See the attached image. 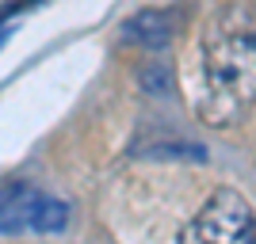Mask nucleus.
I'll return each mask as SVG.
<instances>
[{"label":"nucleus","mask_w":256,"mask_h":244,"mask_svg":"<svg viewBox=\"0 0 256 244\" xmlns=\"http://www.w3.org/2000/svg\"><path fill=\"white\" fill-rule=\"evenodd\" d=\"M31 4H34V0H16V4H8V8L0 11V19H8L12 11H20V8H31ZM4 31H8V27H4Z\"/></svg>","instance_id":"5"},{"label":"nucleus","mask_w":256,"mask_h":244,"mask_svg":"<svg viewBox=\"0 0 256 244\" xmlns=\"http://www.w3.org/2000/svg\"><path fill=\"white\" fill-rule=\"evenodd\" d=\"M256 88V31L252 4H226L206 19L199 38V84L195 111L210 126L245 122Z\"/></svg>","instance_id":"1"},{"label":"nucleus","mask_w":256,"mask_h":244,"mask_svg":"<svg viewBox=\"0 0 256 244\" xmlns=\"http://www.w3.org/2000/svg\"><path fill=\"white\" fill-rule=\"evenodd\" d=\"M122 34H126L130 42H146V46H164L176 34V19H172V11H142V15H134V19H126V27H122Z\"/></svg>","instance_id":"4"},{"label":"nucleus","mask_w":256,"mask_h":244,"mask_svg":"<svg viewBox=\"0 0 256 244\" xmlns=\"http://www.w3.org/2000/svg\"><path fill=\"white\" fill-rule=\"evenodd\" d=\"M256 233V218L245 195L230 191H214L206 199V206L195 214V222L184 229V241H222V244H245Z\"/></svg>","instance_id":"3"},{"label":"nucleus","mask_w":256,"mask_h":244,"mask_svg":"<svg viewBox=\"0 0 256 244\" xmlns=\"http://www.w3.org/2000/svg\"><path fill=\"white\" fill-rule=\"evenodd\" d=\"M69 225V202L27 180H8L0 187V233H62Z\"/></svg>","instance_id":"2"}]
</instances>
